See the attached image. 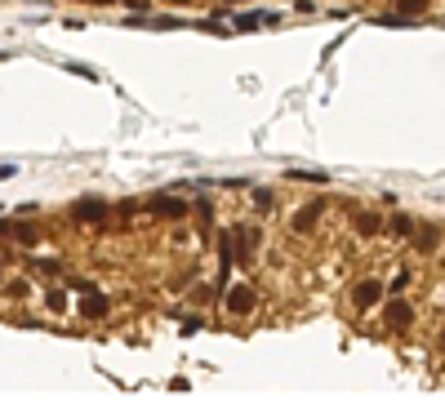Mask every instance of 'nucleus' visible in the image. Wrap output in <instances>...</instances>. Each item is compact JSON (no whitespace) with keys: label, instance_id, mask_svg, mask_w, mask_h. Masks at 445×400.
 <instances>
[{"label":"nucleus","instance_id":"f257e3e1","mask_svg":"<svg viewBox=\"0 0 445 400\" xmlns=\"http://www.w3.org/2000/svg\"><path fill=\"white\" fill-rule=\"evenodd\" d=\"M374 298H379V281H360V289H356V307H370Z\"/></svg>","mask_w":445,"mask_h":400},{"label":"nucleus","instance_id":"f03ea898","mask_svg":"<svg viewBox=\"0 0 445 400\" xmlns=\"http://www.w3.org/2000/svg\"><path fill=\"white\" fill-rule=\"evenodd\" d=\"M388 325H405V307H401V302H396V307L388 311Z\"/></svg>","mask_w":445,"mask_h":400},{"label":"nucleus","instance_id":"7ed1b4c3","mask_svg":"<svg viewBox=\"0 0 445 400\" xmlns=\"http://www.w3.org/2000/svg\"><path fill=\"white\" fill-rule=\"evenodd\" d=\"M401 9H410V14H418V9H423V0H401Z\"/></svg>","mask_w":445,"mask_h":400}]
</instances>
